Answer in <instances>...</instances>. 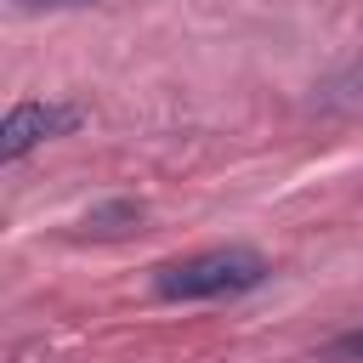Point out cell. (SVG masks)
<instances>
[{
	"label": "cell",
	"mask_w": 363,
	"mask_h": 363,
	"mask_svg": "<svg viewBox=\"0 0 363 363\" xmlns=\"http://www.w3.org/2000/svg\"><path fill=\"white\" fill-rule=\"evenodd\" d=\"M267 255L250 244H210L176 261L153 267V295L159 301H221V295H244L255 284H267Z\"/></svg>",
	"instance_id": "6da1fadb"
},
{
	"label": "cell",
	"mask_w": 363,
	"mask_h": 363,
	"mask_svg": "<svg viewBox=\"0 0 363 363\" xmlns=\"http://www.w3.org/2000/svg\"><path fill=\"white\" fill-rule=\"evenodd\" d=\"M79 119H85V113H79L74 102H17V108L6 113V125H0V159L17 164L28 147L79 130Z\"/></svg>",
	"instance_id": "7a4b0ae2"
},
{
	"label": "cell",
	"mask_w": 363,
	"mask_h": 363,
	"mask_svg": "<svg viewBox=\"0 0 363 363\" xmlns=\"http://www.w3.org/2000/svg\"><path fill=\"white\" fill-rule=\"evenodd\" d=\"M142 221V204H130V199H113V204H96L91 216H85V233H96V238H113V233H125V227H136Z\"/></svg>",
	"instance_id": "3957f363"
},
{
	"label": "cell",
	"mask_w": 363,
	"mask_h": 363,
	"mask_svg": "<svg viewBox=\"0 0 363 363\" xmlns=\"http://www.w3.org/2000/svg\"><path fill=\"white\" fill-rule=\"evenodd\" d=\"M323 363H363V323H352L346 335H335L323 346Z\"/></svg>",
	"instance_id": "277c9868"
},
{
	"label": "cell",
	"mask_w": 363,
	"mask_h": 363,
	"mask_svg": "<svg viewBox=\"0 0 363 363\" xmlns=\"http://www.w3.org/2000/svg\"><path fill=\"white\" fill-rule=\"evenodd\" d=\"M23 6H91V0H23Z\"/></svg>",
	"instance_id": "5b68a950"
}]
</instances>
